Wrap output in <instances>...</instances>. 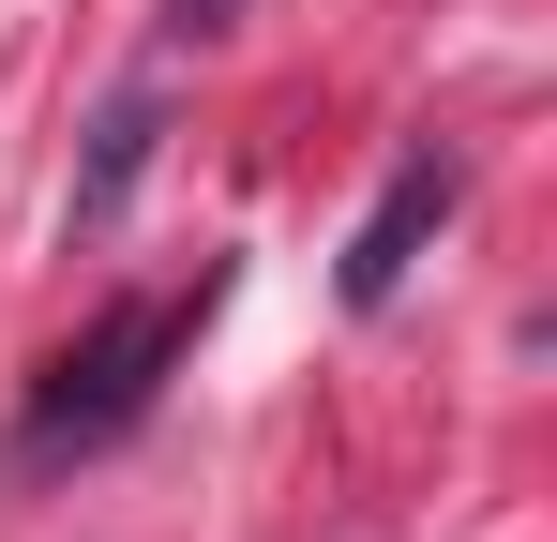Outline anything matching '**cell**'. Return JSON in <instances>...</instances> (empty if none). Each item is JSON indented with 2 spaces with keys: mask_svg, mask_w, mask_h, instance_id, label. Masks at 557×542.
<instances>
[{
  "mask_svg": "<svg viewBox=\"0 0 557 542\" xmlns=\"http://www.w3.org/2000/svg\"><path fill=\"white\" fill-rule=\"evenodd\" d=\"M453 196H467V167L453 151H407V167L376 181V211H362V242H347V301H392V286H407V257H422V242H437V226H453Z\"/></svg>",
  "mask_w": 557,
  "mask_h": 542,
  "instance_id": "cell-2",
  "label": "cell"
},
{
  "mask_svg": "<svg viewBox=\"0 0 557 542\" xmlns=\"http://www.w3.org/2000/svg\"><path fill=\"white\" fill-rule=\"evenodd\" d=\"M211 30H242V0H166V46H211Z\"/></svg>",
  "mask_w": 557,
  "mask_h": 542,
  "instance_id": "cell-4",
  "label": "cell"
},
{
  "mask_svg": "<svg viewBox=\"0 0 557 542\" xmlns=\"http://www.w3.org/2000/svg\"><path fill=\"white\" fill-rule=\"evenodd\" d=\"M226 301V271H196V301H106L76 347L46 361V392H30V467H76V452H106L151 392H166V361L196 347V317Z\"/></svg>",
  "mask_w": 557,
  "mask_h": 542,
  "instance_id": "cell-1",
  "label": "cell"
},
{
  "mask_svg": "<svg viewBox=\"0 0 557 542\" xmlns=\"http://www.w3.org/2000/svg\"><path fill=\"white\" fill-rule=\"evenodd\" d=\"M151 136H166V106H151V90H121V106H106V136H91V167H76V196H61V211H76V226H106V211L136 196V167H151Z\"/></svg>",
  "mask_w": 557,
  "mask_h": 542,
  "instance_id": "cell-3",
  "label": "cell"
}]
</instances>
